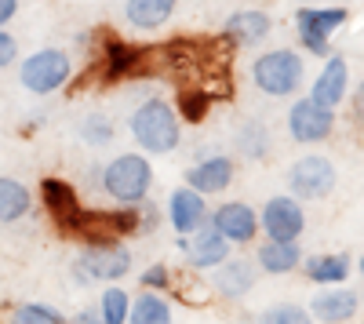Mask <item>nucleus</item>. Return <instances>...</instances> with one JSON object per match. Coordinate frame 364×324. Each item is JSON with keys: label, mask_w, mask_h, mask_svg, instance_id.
Here are the masks:
<instances>
[{"label": "nucleus", "mask_w": 364, "mask_h": 324, "mask_svg": "<svg viewBox=\"0 0 364 324\" xmlns=\"http://www.w3.org/2000/svg\"><path fill=\"white\" fill-rule=\"evenodd\" d=\"M269 29H273V22H269L266 11H237L226 22V37L237 48H255V44H262L269 37Z\"/></svg>", "instance_id": "17"}, {"label": "nucleus", "mask_w": 364, "mask_h": 324, "mask_svg": "<svg viewBox=\"0 0 364 324\" xmlns=\"http://www.w3.org/2000/svg\"><path fill=\"white\" fill-rule=\"evenodd\" d=\"M154 186V164L142 153H120L102 168V193L117 204H139Z\"/></svg>", "instance_id": "2"}, {"label": "nucleus", "mask_w": 364, "mask_h": 324, "mask_svg": "<svg viewBox=\"0 0 364 324\" xmlns=\"http://www.w3.org/2000/svg\"><path fill=\"white\" fill-rule=\"evenodd\" d=\"M186 183L197 193H223L233 183V161L223 157V153L219 157H208V161H200V164H193L186 171Z\"/></svg>", "instance_id": "14"}, {"label": "nucleus", "mask_w": 364, "mask_h": 324, "mask_svg": "<svg viewBox=\"0 0 364 324\" xmlns=\"http://www.w3.org/2000/svg\"><path fill=\"white\" fill-rule=\"evenodd\" d=\"M73 324H102V313H99V310H80V313L73 317Z\"/></svg>", "instance_id": "35"}, {"label": "nucleus", "mask_w": 364, "mask_h": 324, "mask_svg": "<svg viewBox=\"0 0 364 324\" xmlns=\"http://www.w3.org/2000/svg\"><path fill=\"white\" fill-rule=\"evenodd\" d=\"M336 128V109H324L314 99H299L288 109V131L295 142H324Z\"/></svg>", "instance_id": "8"}, {"label": "nucleus", "mask_w": 364, "mask_h": 324, "mask_svg": "<svg viewBox=\"0 0 364 324\" xmlns=\"http://www.w3.org/2000/svg\"><path fill=\"white\" fill-rule=\"evenodd\" d=\"M139 51L132 48V44H109L106 48V77H128L132 70H135V63H139Z\"/></svg>", "instance_id": "26"}, {"label": "nucleus", "mask_w": 364, "mask_h": 324, "mask_svg": "<svg viewBox=\"0 0 364 324\" xmlns=\"http://www.w3.org/2000/svg\"><path fill=\"white\" fill-rule=\"evenodd\" d=\"M132 139L142 146L146 153H171L178 139H182V128H178V113L171 102L164 99H146L135 106L132 113Z\"/></svg>", "instance_id": "1"}, {"label": "nucleus", "mask_w": 364, "mask_h": 324, "mask_svg": "<svg viewBox=\"0 0 364 324\" xmlns=\"http://www.w3.org/2000/svg\"><path fill=\"white\" fill-rule=\"evenodd\" d=\"M215 288L226 299H240L255 288V266L248 259H226L215 266Z\"/></svg>", "instance_id": "16"}, {"label": "nucleus", "mask_w": 364, "mask_h": 324, "mask_svg": "<svg viewBox=\"0 0 364 324\" xmlns=\"http://www.w3.org/2000/svg\"><path fill=\"white\" fill-rule=\"evenodd\" d=\"M302 77H306V70H302V58L291 48H273V51L259 55L252 63L255 87L266 92V95H273V99H284V95L299 92Z\"/></svg>", "instance_id": "3"}, {"label": "nucleus", "mask_w": 364, "mask_h": 324, "mask_svg": "<svg viewBox=\"0 0 364 324\" xmlns=\"http://www.w3.org/2000/svg\"><path fill=\"white\" fill-rule=\"evenodd\" d=\"M15 55H18V44H15V37L0 29V70H4V66H11V63H15Z\"/></svg>", "instance_id": "31"}, {"label": "nucleus", "mask_w": 364, "mask_h": 324, "mask_svg": "<svg viewBox=\"0 0 364 324\" xmlns=\"http://www.w3.org/2000/svg\"><path fill=\"white\" fill-rule=\"evenodd\" d=\"M208 222L215 226L230 244H248L255 233H259V215L248 208V204H240V200L219 204V208L208 215Z\"/></svg>", "instance_id": "10"}, {"label": "nucleus", "mask_w": 364, "mask_h": 324, "mask_svg": "<svg viewBox=\"0 0 364 324\" xmlns=\"http://www.w3.org/2000/svg\"><path fill=\"white\" fill-rule=\"evenodd\" d=\"M353 117L364 124V80L357 84V92H353Z\"/></svg>", "instance_id": "34"}, {"label": "nucleus", "mask_w": 364, "mask_h": 324, "mask_svg": "<svg viewBox=\"0 0 364 324\" xmlns=\"http://www.w3.org/2000/svg\"><path fill=\"white\" fill-rule=\"evenodd\" d=\"M168 222L175 226L178 237H190L200 226H208V204L197 190L190 186H178L171 197H168Z\"/></svg>", "instance_id": "11"}, {"label": "nucleus", "mask_w": 364, "mask_h": 324, "mask_svg": "<svg viewBox=\"0 0 364 324\" xmlns=\"http://www.w3.org/2000/svg\"><path fill=\"white\" fill-rule=\"evenodd\" d=\"M15 11H18V0H0V29L15 18Z\"/></svg>", "instance_id": "33"}, {"label": "nucleus", "mask_w": 364, "mask_h": 324, "mask_svg": "<svg viewBox=\"0 0 364 324\" xmlns=\"http://www.w3.org/2000/svg\"><path fill=\"white\" fill-rule=\"evenodd\" d=\"M44 200H48V208L51 215L63 222V226H77L80 219V204H77V193L66 186V183H58V179H44Z\"/></svg>", "instance_id": "21"}, {"label": "nucleus", "mask_w": 364, "mask_h": 324, "mask_svg": "<svg viewBox=\"0 0 364 324\" xmlns=\"http://www.w3.org/2000/svg\"><path fill=\"white\" fill-rule=\"evenodd\" d=\"M29 208H33V197H29V190L18 183V179H8V175H0V222H18L29 215Z\"/></svg>", "instance_id": "20"}, {"label": "nucleus", "mask_w": 364, "mask_h": 324, "mask_svg": "<svg viewBox=\"0 0 364 324\" xmlns=\"http://www.w3.org/2000/svg\"><path fill=\"white\" fill-rule=\"evenodd\" d=\"M360 274H364V259H360Z\"/></svg>", "instance_id": "36"}, {"label": "nucleus", "mask_w": 364, "mask_h": 324, "mask_svg": "<svg viewBox=\"0 0 364 324\" xmlns=\"http://www.w3.org/2000/svg\"><path fill=\"white\" fill-rule=\"evenodd\" d=\"M306 274H310V281H317V284H339V281L350 277V259H346L343 252L314 255V259L306 262Z\"/></svg>", "instance_id": "22"}, {"label": "nucleus", "mask_w": 364, "mask_h": 324, "mask_svg": "<svg viewBox=\"0 0 364 324\" xmlns=\"http://www.w3.org/2000/svg\"><path fill=\"white\" fill-rule=\"evenodd\" d=\"M164 284H168V266H149V270L142 274V288H146V291L164 288Z\"/></svg>", "instance_id": "32"}, {"label": "nucleus", "mask_w": 364, "mask_h": 324, "mask_svg": "<svg viewBox=\"0 0 364 324\" xmlns=\"http://www.w3.org/2000/svg\"><path fill=\"white\" fill-rule=\"evenodd\" d=\"M346 84H350V66H346V58L331 55L328 63H324V70L317 73L314 87H310V99H314L317 106H324V109H336V106L346 99Z\"/></svg>", "instance_id": "13"}, {"label": "nucleus", "mask_w": 364, "mask_h": 324, "mask_svg": "<svg viewBox=\"0 0 364 324\" xmlns=\"http://www.w3.org/2000/svg\"><path fill=\"white\" fill-rule=\"evenodd\" d=\"M182 252L190 255V262H193L197 270H215L219 262L230 259V241L208 222L197 233H190V237H182Z\"/></svg>", "instance_id": "12"}, {"label": "nucleus", "mask_w": 364, "mask_h": 324, "mask_svg": "<svg viewBox=\"0 0 364 324\" xmlns=\"http://www.w3.org/2000/svg\"><path fill=\"white\" fill-rule=\"evenodd\" d=\"M128 324H171V306L161 296H154V291H142L132 303Z\"/></svg>", "instance_id": "23"}, {"label": "nucleus", "mask_w": 364, "mask_h": 324, "mask_svg": "<svg viewBox=\"0 0 364 324\" xmlns=\"http://www.w3.org/2000/svg\"><path fill=\"white\" fill-rule=\"evenodd\" d=\"M346 8H302L295 15V29H299V40L306 51L314 55H328L331 48V33L346 22Z\"/></svg>", "instance_id": "7"}, {"label": "nucleus", "mask_w": 364, "mask_h": 324, "mask_svg": "<svg viewBox=\"0 0 364 324\" xmlns=\"http://www.w3.org/2000/svg\"><path fill=\"white\" fill-rule=\"evenodd\" d=\"M178 117H186V121H204V113H208V95L204 92H182L178 95Z\"/></svg>", "instance_id": "30"}, {"label": "nucleus", "mask_w": 364, "mask_h": 324, "mask_svg": "<svg viewBox=\"0 0 364 324\" xmlns=\"http://www.w3.org/2000/svg\"><path fill=\"white\" fill-rule=\"evenodd\" d=\"M70 77H73V58L63 48H41V51L29 55L22 63V70H18L22 87H26V92H33V95L58 92Z\"/></svg>", "instance_id": "4"}, {"label": "nucleus", "mask_w": 364, "mask_h": 324, "mask_svg": "<svg viewBox=\"0 0 364 324\" xmlns=\"http://www.w3.org/2000/svg\"><path fill=\"white\" fill-rule=\"evenodd\" d=\"M262 230L269 241H299L306 230V215H302L295 197H273L262 208Z\"/></svg>", "instance_id": "9"}, {"label": "nucleus", "mask_w": 364, "mask_h": 324, "mask_svg": "<svg viewBox=\"0 0 364 324\" xmlns=\"http://www.w3.org/2000/svg\"><path fill=\"white\" fill-rule=\"evenodd\" d=\"M259 324H314V317H310L306 310H299V306L281 303V306H269V310H262Z\"/></svg>", "instance_id": "28"}, {"label": "nucleus", "mask_w": 364, "mask_h": 324, "mask_svg": "<svg viewBox=\"0 0 364 324\" xmlns=\"http://www.w3.org/2000/svg\"><path fill=\"white\" fill-rule=\"evenodd\" d=\"M237 142H240V150H245L248 157H262V153L269 150L266 128H259V124H245V131L237 135Z\"/></svg>", "instance_id": "29"}, {"label": "nucleus", "mask_w": 364, "mask_h": 324, "mask_svg": "<svg viewBox=\"0 0 364 324\" xmlns=\"http://www.w3.org/2000/svg\"><path fill=\"white\" fill-rule=\"evenodd\" d=\"M357 291H350V288H328V291H317V299L310 303V310H314V317L321 320V324H343V320H350L353 313H357Z\"/></svg>", "instance_id": "15"}, {"label": "nucleus", "mask_w": 364, "mask_h": 324, "mask_svg": "<svg viewBox=\"0 0 364 324\" xmlns=\"http://www.w3.org/2000/svg\"><path fill=\"white\" fill-rule=\"evenodd\" d=\"M132 270V252L124 244H91L77 262L73 277L80 284H99V281H120Z\"/></svg>", "instance_id": "5"}, {"label": "nucleus", "mask_w": 364, "mask_h": 324, "mask_svg": "<svg viewBox=\"0 0 364 324\" xmlns=\"http://www.w3.org/2000/svg\"><path fill=\"white\" fill-rule=\"evenodd\" d=\"M99 313H102V324H128V313H132L128 291H124V288H106Z\"/></svg>", "instance_id": "25"}, {"label": "nucleus", "mask_w": 364, "mask_h": 324, "mask_svg": "<svg viewBox=\"0 0 364 324\" xmlns=\"http://www.w3.org/2000/svg\"><path fill=\"white\" fill-rule=\"evenodd\" d=\"M288 186L299 200H321L336 190V164L328 157H317V153L299 157L288 171Z\"/></svg>", "instance_id": "6"}, {"label": "nucleus", "mask_w": 364, "mask_h": 324, "mask_svg": "<svg viewBox=\"0 0 364 324\" xmlns=\"http://www.w3.org/2000/svg\"><path fill=\"white\" fill-rule=\"evenodd\" d=\"M11 324H66V317L44 303H26L11 313Z\"/></svg>", "instance_id": "27"}, {"label": "nucleus", "mask_w": 364, "mask_h": 324, "mask_svg": "<svg viewBox=\"0 0 364 324\" xmlns=\"http://www.w3.org/2000/svg\"><path fill=\"white\" fill-rule=\"evenodd\" d=\"M178 0H124V18L135 29H161L175 15Z\"/></svg>", "instance_id": "18"}, {"label": "nucleus", "mask_w": 364, "mask_h": 324, "mask_svg": "<svg viewBox=\"0 0 364 324\" xmlns=\"http://www.w3.org/2000/svg\"><path fill=\"white\" fill-rule=\"evenodd\" d=\"M113 135H117V128L106 113H87L80 121V142H87V146H109Z\"/></svg>", "instance_id": "24"}, {"label": "nucleus", "mask_w": 364, "mask_h": 324, "mask_svg": "<svg viewBox=\"0 0 364 324\" xmlns=\"http://www.w3.org/2000/svg\"><path fill=\"white\" fill-rule=\"evenodd\" d=\"M299 262H302L299 241H266L259 248V266L266 274H291Z\"/></svg>", "instance_id": "19"}]
</instances>
